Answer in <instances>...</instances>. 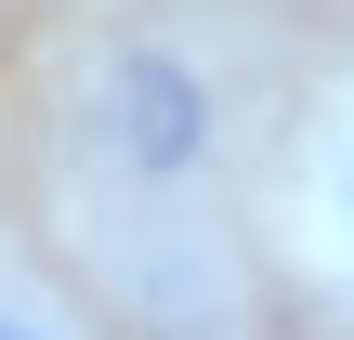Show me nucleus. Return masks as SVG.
<instances>
[{"label": "nucleus", "instance_id": "1", "mask_svg": "<svg viewBox=\"0 0 354 340\" xmlns=\"http://www.w3.org/2000/svg\"><path fill=\"white\" fill-rule=\"evenodd\" d=\"M79 144H92V170H105L118 210H197V197H210V157H223V105H210V79H197L184 52L131 39V52L92 66Z\"/></svg>", "mask_w": 354, "mask_h": 340}, {"label": "nucleus", "instance_id": "2", "mask_svg": "<svg viewBox=\"0 0 354 340\" xmlns=\"http://www.w3.org/2000/svg\"><path fill=\"white\" fill-rule=\"evenodd\" d=\"M0 340H53V328H39V314H13V301H0Z\"/></svg>", "mask_w": 354, "mask_h": 340}]
</instances>
